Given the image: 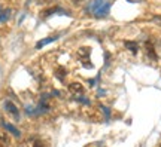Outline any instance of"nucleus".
<instances>
[{
    "label": "nucleus",
    "instance_id": "obj_1",
    "mask_svg": "<svg viewBox=\"0 0 161 147\" xmlns=\"http://www.w3.org/2000/svg\"><path fill=\"white\" fill-rule=\"evenodd\" d=\"M90 12H91L94 17L97 18H103L109 13L110 9V0H92L90 3Z\"/></svg>",
    "mask_w": 161,
    "mask_h": 147
},
{
    "label": "nucleus",
    "instance_id": "obj_2",
    "mask_svg": "<svg viewBox=\"0 0 161 147\" xmlns=\"http://www.w3.org/2000/svg\"><path fill=\"white\" fill-rule=\"evenodd\" d=\"M3 108H5L6 114H8L9 118L14 119L15 122H18V120H19L21 113H19V108H18V106L15 104V102H12L11 100H6V101L3 102Z\"/></svg>",
    "mask_w": 161,
    "mask_h": 147
},
{
    "label": "nucleus",
    "instance_id": "obj_3",
    "mask_svg": "<svg viewBox=\"0 0 161 147\" xmlns=\"http://www.w3.org/2000/svg\"><path fill=\"white\" fill-rule=\"evenodd\" d=\"M24 146L25 147H46L45 141H43L39 135H30L29 138H25Z\"/></svg>",
    "mask_w": 161,
    "mask_h": 147
},
{
    "label": "nucleus",
    "instance_id": "obj_4",
    "mask_svg": "<svg viewBox=\"0 0 161 147\" xmlns=\"http://www.w3.org/2000/svg\"><path fill=\"white\" fill-rule=\"evenodd\" d=\"M69 92L75 97V98L82 97V94H84V86L80 85V83H78V82H73V83L69 85Z\"/></svg>",
    "mask_w": 161,
    "mask_h": 147
},
{
    "label": "nucleus",
    "instance_id": "obj_5",
    "mask_svg": "<svg viewBox=\"0 0 161 147\" xmlns=\"http://www.w3.org/2000/svg\"><path fill=\"white\" fill-rule=\"evenodd\" d=\"M2 125H3V128L6 129V132H9V134H12L14 137H17V138H19L21 137V132H19V129H18L15 125H12L11 122H6V120H2Z\"/></svg>",
    "mask_w": 161,
    "mask_h": 147
},
{
    "label": "nucleus",
    "instance_id": "obj_6",
    "mask_svg": "<svg viewBox=\"0 0 161 147\" xmlns=\"http://www.w3.org/2000/svg\"><path fill=\"white\" fill-rule=\"evenodd\" d=\"M146 54H148V57L151 58V60H154V61H157V54H155V49H154V46H152V43L151 42H146Z\"/></svg>",
    "mask_w": 161,
    "mask_h": 147
},
{
    "label": "nucleus",
    "instance_id": "obj_7",
    "mask_svg": "<svg viewBox=\"0 0 161 147\" xmlns=\"http://www.w3.org/2000/svg\"><path fill=\"white\" fill-rule=\"evenodd\" d=\"M125 48L128 51H131L133 54L137 52V43H134V42H125Z\"/></svg>",
    "mask_w": 161,
    "mask_h": 147
},
{
    "label": "nucleus",
    "instance_id": "obj_8",
    "mask_svg": "<svg viewBox=\"0 0 161 147\" xmlns=\"http://www.w3.org/2000/svg\"><path fill=\"white\" fill-rule=\"evenodd\" d=\"M55 39H57V37L54 36V37H48V39H45V40H40L39 43H37V48H42V46L48 45V43H51V42H54Z\"/></svg>",
    "mask_w": 161,
    "mask_h": 147
},
{
    "label": "nucleus",
    "instance_id": "obj_9",
    "mask_svg": "<svg viewBox=\"0 0 161 147\" xmlns=\"http://www.w3.org/2000/svg\"><path fill=\"white\" fill-rule=\"evenodd\" d=\"M37 3H45V2H48V0H36Z\"/></svg>",
    "mask_w": 161,
    "mask_h": 147
},
{
    "label": "nucleus",
    "instance_id": "obj_10",
    "mask_svg": "<svg viewBox=\"0 0 161 147\" xmlns=\"http://www.w3.org/2000/svg\"><path fill=\"white\" fill-rule=\"evenodd\" d=\"M79 2H84V0H73V3H75V5H78Z\"/></svg>",
    "mask_w": 161,
    "mask_h": 147
}]
</instances>
